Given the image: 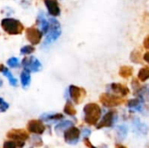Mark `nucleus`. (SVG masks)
Segmentation results:
<instances>
[{
	"label": "nucleus",
	"instance_id": "9d476101",
	"mask_svg": "<svg viewBox=\"0 0 149 148\" xmlns=\"http://www.w3.org/2000/svg\"><path fill=\"white\" fill-rule=\"evenodd\" d=\"M27 129L29 132H31L34 134L40 135V134L44 133V132L45 130V126L42 123V120H31L27 124Z\"/></svg>",
	"mask_w": 149,
	"mask_h": 148
},
{
	"label": "nucleus",
	"instance_id": "b1692460",
	"mask_svg": "<svg viewBox=\"0 0 149 148\" xmlns=\"http://www.w3.org/2000/svg\"><path fill=\"white\" fill-rule=\"evenodd\" d=\"M24 146L23 141H5L3 143V148H22Z\"/></svg>",
	"mask_w": 149,
	"mask_h": 148
},
{
	"label": "nucleus",
	"instance_id": "aec40b11",
	"mask_svg": "<svg viewBox=\"0 0 149 148\" xmlns=\"http://www.w3.org/2000/svg\"><path fill=\"white\" fill-rule=\"evenodd\" d=\"M127 106L131 109H134L137 111H141V109L142 108L141 106V99H130L127 103Z\"/></svg>",
	"mask_w": 149,
	"mask_h": 148
},
{
	"label": "nucleus",
	"instance_id": "0eeeda50",
	"mask_svg": "<svg viewBox=\"0 0 149 148\" xmlns=\"http://www.w3.org/2000/svg\"><path fill=\"white\" fill-rule=\"evenodd\" d=\"M43 33L42 31L35 27H29L25 30V36H26V39L32 44V45H36L38 44L41 42L42 37H43Z\"/></svg>",
	"mask_w": 149,
	"mask_h": 148
},
{
	"label": "nucleus",
	"instance_id": "393cba45",
	"mask_svg": "<svg viewBox=\"0 0 149 148\" xmlns=\"http://www.w3.org/2000/svg\"><path fill=\"white\" fill-rule=\"evenodd\" d=\"M73 126V123L70 120H65L62 121L60 123H58V125H56L55 126V130L56 131H62V130H66L67 128L71 127Z\"/></svg>",
	"mask_w": 149,
	"mask_h": 148
},
{
	"label": "nucleus",
	"instance_id": "6e6552de",
	"mask_svg": "<svg viewBox=\"0 0 149 148\" xmlns=\"http://www.w3.org/2000/svg\"><path fill=\"white\" fill-rule=\"evenodd\" d=\"M80 131L75 126H71L67 128L64 133V139L69 145H76L79 140Z\"/></svg>",
	"mask_w": 149,
	"mask_h": 148
},
{
	"label": "nucleus",
	"instance_id": "bb28decb",
	"mask_svg": "<svg viewBox=\"0 0 149 148\" xmlns=\"http://www.w3.org/2000/svg\"><path fill=\"white\" fill-rule=\"evenodd\" d=\"M34 51H35V48H34L33 45L27 44V45L23 46V47L20 49V54H22V55H30V54H31Z\"/></svg>",
	"mask_w": 149,
	"mask_h": 148
},
{
	"label": "nucleus",
	"instance_id": "c9c22d12",
	"mask_svg": "<svg viewBox=\"0 0 149 148\" xmlns=\"http://www.w3.org/2000/svg\"><path fill=\"white\" fill-rule=\"evenodd\" d=\"M100 148H108V147H107V145L103 144V145H102V146H101V147H100Z\"/></svg>",
	"mask_w": 149,
	"mask_h": 148
},
{
	"label": "nucleus",
	"instance_id": "cd10ccee",
	"mask_svg": "<svg viewBox=\"0 0 149 148\" xmlns=\"http://www.w3.org/2000/svg\"><path fill=\"white\" fill-rule=\"evenodd\" d=\"M7 65L11 67V68H17L19 66V59L17 58H15V57H12V58H10L8 60H7Z\"/></svg>",
	"mask_w": 149,
	"mask_h": 148
},
{
	"label": "nucleus",
	"instance_id": "72a5a7b5",
	"mask_svg": "<svg viewBox=\"0 0 149 148\" xmlns=\"http://www.w3.org/2000/svg\"><path fill=\"white\" fill-rule=\"evenodd\" d=\"M115 148H127V147H125L124 145H122V144H119V143H117V144H115Z\"/></svg>",
	"mask_w": 149,
	"mask_h": 148
},
{
	"label": "nucleus",
	"instance_id": "20e7f679",
	"mask_svg": "<svg viewBox=\"0 0 149 148\" xmlns=\"http://www.w3.org/2000/svg\"><path fill=\"white\" fill-rule=\"evenodd\" d=\"M100 101L106 107H115L124 104L125 99H122L121 96L110 93H102L100 96Z\"/></svg>",
	"mask_w": 149,
	"mask_h": 148
},
{
	"label": "nucleus",
	"instance_id": "a211bd4d",
	"mask_svg": "<svg viewBox=\"0 0 149 148\" xmlns=\"http://www.w3.org/2000/svg\"><path fill=\"white\" fill-rule=\"evenodd\" d=\"M133 73H134V68L129 65H123L120 68V71H119L120 76L124 79H127L131 77Z\"/></svg>",
	"mask_w": 149,
	"mask_h": 148
},
{
	"label": "nucleus",
	"instance_id": "f3484780",
	"mask_svg": "<svg viewBox=\"0 0 149 148\" xmlns=\"http://www.w3.org/2000/svg\"><path fill=\"white\" fill-rule=\"evenodd\" d=\"M134 129L139 134L145 135L148 133V127L145 124L141 123L139 119H135L134 121Z\"/></svg>",
	"mask_w": 149,
	"mask_h": 148
},
{
	"label": "nucleus",
	"instance_id": "4468645a",
	"mask_svg": "<svg viewBox=\"0 0 149 148\" xmlns=\"http://www.w3.org/2000/svg\"><path fill=\"white\" fill-rule=\"evenodd\" d=\"M110 88L111 90L116 93V94H120L121 97L122 96H127L128 93H129V88L123 85V84H120V83H113V84H111L110 85Z\"/></svg>",
	"mask_w": 149,
	"mask_h": 148
},
{
	"label": "nucleus",
	"instance_id": "7ed1b4c3",
	"mask_svg": "<svg viewBox=\"0 0 149 148\" xmlns=\"http://www.w3.org/2000/svg\"><path fill=\"white\" fill-rule=\"evenodd\" d=\"M1 27L9 35H19L24 29L23 24L19 20L11 17L3 18L1 20Z\"/></svg>",
	"mask_w": 149,
	"mask_h": 148
},
{
	"label": "nucleus",
	"instance_id": "a878e982",
	"mask_svg": "<svg viewBox=\"0 0 149 148\" xmlns=\"http://www.w3.org/2000/svg\"><path fill=\"white\" fill-rule=\"evenodd\" d=\"M117 135L119 137V140H125L127 135V127L125 125L120 126L117 128Z\"/></svg>",
	"mask_w": 149,
	"mask_h": 148
},
{
	"label": "nucleus",
	"instance_id": "4be33fe9",
	"mask_svg": "<svg viewBox=\"0 0 149 148\" xmlns=\"http://www.w3.org/2000/svg\"><path fill=\"white\" fill-rule=\"evenodd\" d=\"M64 113L69 116H75L77 113V111L75 109V107L73 106V105L72 104L71 101H67L65 107H64Z\"/></svg>",
	"mask_w": 149,
	"mask_h": 148
},
{
	"label": "nucleus",
	"instance_id": "412c9836",
	"mask_svg": "<svg viewBox=\"0 0 149 148\" xmlns=\"http://www.w3.org/2000/svg\"><path fill=\"white\" fill-rule=\"evenodd\" d=\"M142 58H143L142 55H141V51H139L138 50H134L130 54V59L134 63L141 64L142 63Z\"/></svg>",
	"mask_w": 149,
	"mask_h": 148
},
{
	"label": "nucleus",
	"instance_id": "5701e85b",
	"mask_svg": "<svg viewBox=\"0 0 149 148\" xmlns=\"http://www.w3.org/2000/svg\"><path fill=\"white\" fill-rule=\"evenodd\" d=\"M138 79L141 82H145L149 79V68L148 67H143L140 70L138 73Z\"/></svg>",
	"mask_w": 149,
	"mask_h": 148
},
{
	"label": "nucleus",
	"instance_id": "7c9ffc66",
	"mask_svg": "<svg viewBox=\"0 0 149 148\" xmlns=\"http://www.w3.org/2000/svg\"><path fill=\"white\" fill-rule=\"evenodd\" d=\"M91 133H92V132H91V130H89V129H84L83 131H82V135H83V137L84 138H88L90 135H91Z\"/></svg>",
	"mask_w": 149,
	"mask_h": 148
},
{
	"label": "nucleus",
	"instance_id": "2eb2a0df",
	"mask_svg": "<svg viewBox=\"0 0 149 148\" xmlns=\"http://www.w3.org/2000/svg\"><path fill=\"white\" fill-rule=\"evenodd\" d=\"M31 72L26 70V69H24L21 73H20V81H21V85L22 86L26 89L29 87L30 84H31Z\"/></svg>",
	"mask_w": 149,
	"mask_h": 148
},
{
	"label": "nucleus",
	"instance_id": "f8f14e48",
	"mask_svg": "<svg viewBox=\"0 0 149 148\" xmlns=\"http://www.w3.org/2000/svg\"><path fill=\"white\" fill-rule=\"evenodd\" d=\"M45 5L47 8L48 13L52 17H58L61 13L59 5L56 0H44Z\"/></svg>",
	"mask_w": 149,
	"mask_h": 148
},
{
	"label": "nucleus",
	"instance_id": "473e14b6",
	"mask_svg": "<svg viewBox=\"0 0 149 148\" xmlns=\"http://www.w3.org/2000/svg\"><path fill=\"white\" fill-rule=\"evenodd\" d=\"M143 59H144L147 63H148L149 64V51L146 52V53L144 54V56H143Z\"/></svg>",
	"mask_w": 149,
	"mask_h": 148
},
{
	"label": "nucleus",
	"instance_id": "dca6fc26",
	"mask_svg": "<svg viewBox=\"0 0 149 148\" xmlns=\"http://www.w3.org/2000/svg\"><path fill=\"white\" fill-rule=\"evenodd\" d=\"M64 118L63 114L61 113H44L40 116V120L42 121H57V120H60Z\"/></svg>",
	"mask_w": 149,
	"mask_h": 148
},
{
	"label": "nucleus",
	"instance_id": "423d86ee",
	"mask_svg": "<svg viewBox=\"0 0 149 148\" xmlns=\"http://www.w3.org/2000/svg\"><path fill=\"white\" fill-rule=\"evenodd\" d=\"M69 96L75 104H80L86 98V92L84 88L72 85L68 88Z\"/></svg>",
	"mask_w": 149,
	"mask_h": 148
},
{
	"label": "nucleus",
	"instance_id": "c756f323",
	"mask_svg": "<svg viewBox=\"0 0 149 148\" xmlns=\"http://www.w3.org/2000/svg\"><path fill=\"white\" fill-rule=\"evenodd\" d=\"M84 143H85V145H86L88 148H98L96 147H94V146L92 144V142L89 140L88 138H84Z\"/></svg>",
	"mask_w": 149,
	"mask_h": 148
},
{
	"label": "nucleus",
	"instance_id": "6ab92c4d",
	"mask_svg": "<svg viewBox=\"0 0 149 148\" xmlns=\"http://www.w3.org/2000/svg\"><path fill=\"white\" fill-rule=\"evenodd\" d=\"M9 80V83L11 86H17V79L14 78V76L12 75V73L10 72V71L9 69H7L6 67H3V69L1 72Z\"/></svg>",
	"mask_w": 149,
	"mask_h": 148
},
{
	"label": "nucleus",
	"instance_id": "1a4fd4ad",
	"mask_svg": "<svg viewBox=\"0 0 149 148\" xmlns=\"http://www.w3.org/2000/svg\"><path fill=\"white\" fill-rule=\"evenodd\" d=\"M116 119H117L116 112L115 111H110L103 116V118L101 119L100 123H98V125L96 126V128L101 129L104 127H112L114 125Z\"/></svg>",
	"mask_w": 149,
	"mask_h": 148
},
{
	"label": "nucleus",
	"instance_id": "ddd939ff",
	"mask_svg": "<svg viewBox=\"0 0 149 148\" xmlns=\"http://www.w3.org/2000/svg\"><path fill=\"white\" fill-rule=\"evenodd\" d=\"M37 24L39 26V30L42 31V33L46 34L49 30V27H50V23L45 18L43 11H39L38 18H37Z\"/></svg>",
	"mask_w": 149,
	"mask_h": 148
},
{
	"label": "nucleus",
	"instance_id": "39448f33",
	"mask_svg": "<svg viewBox=\"0 0 149 148\" xmlns=\"http://www.w3.org/2000/svg\"><path fill=\"white\" fill-rule=\"evenodd\" d=\"M21 65L24 69H26L31 72H38L42 69V64L34 56L24 57L21 62Z\"/></svg>",
	"mask_w": 149,
	"mask_h": 148
},
{
	"label": "nucleus",
	"instance_id": "c85d7f7f",
	"mask_svg": "<svg viewBox=\"0 0 149 148\" xmlns=\"http://www.w3.org/2000/svg\"><path fill=\"white\" fill-rule=\"evenodd\" d=\"M8 109H9V104L3 98H0V113H4Z\"/></svg>",
	"mask_w": 149,
	"mask_h": 148
},
{
	"label": "nucleus",
	"instance_id": "f704fd0d",
	"mask_svg": "<svg viewBox=\"0 0 149 148\" xmlns=\"http://www.w3.org/2000/svg\"><path fill=\"white\" fill-rule=\"evenodd\" d=\"M3 67H4V66H3L2 64H0V72H2V70L3 69Z\"/></svg>",
	"mask_w": 149,
	"mask_h": 148
},
{
	"label": "nucleus",
	"instance_id": "e433bc0d",
	"mask_svg": "<svg viewBox=\"0 0 149 148\" xmlns=\"http://www.w3.org/2000/svg\"><path fill=\"white\" fill-rule=\"evenodd\" d=\"M2 85H3V80H2V79H0V87H1Z\"/></svg>",
	"mask_w": 149,
	"mask_h": 148
},
{
	"label": "nucleus",
	"instance_id": "2f4dec72",
	"mask_svg": "<svg viewBox=\"0 0 149 148\" xmlns=\"http://www.w3.org/2000/svg\"><path fill=\"white\" fill-rule=\"evenodd\" d=\"M143 45H144V47H145L146 49L149 50V35H148V36L145 38V39H144V41H143Z\"/></svg>",
	"mask_w": 149,
	"mask_h": 148
},
{
	"label": "nucleus",
	"instance_id": "f257e3e1",
	"mask_svg": "<svg viewBox=\"0 0 149 148\" xmlns=\"http://www.w3.org/2000/svg\"><path fill=\"white\" fill-rule=\"evenodd\" d=\"M84 120L90 126L98 124L101 117V109L96 103H89L84 107Z\"/></svg>",
	"mask_w": 149,
	"mask_h": 148
},
{
	"label": "nucleus",
	"instance_id": "f03ea898",
	"mask_svg": "<svg viewBox=\"0 0 149 148\" xmlns=\"http://www.w3.org/2000/svg\"><path fill=\"white\" fill-rule=\"evenodd\" d=\"M49 23H50V27L46 33V38L44 41L43 47H46V46H49L52 44H53L55 41H57L59 38V37L62 33L60 23L56 18L50 17Z\"/></svg>",
	"mask_w": 149,
	"mask_h": 148
},
{
	"label": "nucleus",
	"instance_id": "9b49d317",
	"mask_svg": "<svg viewBox=\"0 0 149 148\" xmlns=\"http://www.w3.org/2000/svg\"><path fill=\"white\" fill-rule=\"evenodd\" d=\"M7 137L15 141H25L29 139V134L27 132L22 129H13L7 133Z\"/></svg>",
	"mask_w": 149,
	"mask_h": 148
}]
</instances>
